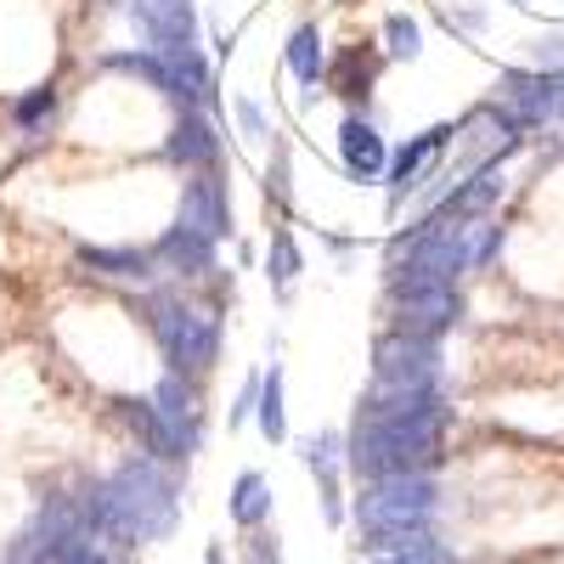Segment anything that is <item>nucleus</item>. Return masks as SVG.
<instances>
[{"instance_id":"nucleus-1","label":"nucleus","mask_w":564,"mask_h":564,"mask_svg":"<svg viewBox=\"0 0 564 564\" xmlns=\"http://www.w3.org/2000/svg\"><path fill=\"white\" fill-rule=\"evenodd\" d=\"M446 430H452L446 384H430V390L367 384L356 401V423L345 435V468L356 480L435 475V463L446 457Z\"/></svg>"},{"instance_id":"nucleus-2","label":"nucleus","mask_w":564,"mask_h":564,"mask_svg":"<svg viewBox=\"0 0 564 564\" xmlns=\"http://www.w3.org/2000/svg\"><path fill=\"white\" fill-rule=\"evenodd\" d=\"M435 513H441V486L435 475H384V480H361L350 497V520L367 553H395L423 536H435Z\"/></svg>"},{"instance_id":"nucleus-3","label":"nucleus","mask_w":564,"mask_h":564,"mask_svg":"<svg viewBox=\"0 0 564 564\" xmlns=\"http://www.w3.org/2000/svg\"><path fill=\"white\" fill-rule=\"evenodd\" d=\"M108 480V542H164L181 525V480L159 457H124Z\"/></svg>"},{"instance_id":"nucleus-4","label":"nucleus","mask_w":564,"mask_h":564,"mask_svg":"<svg viewBox=\"0 0 564 564\" xmlns=\"http://www.w3.org/2000/svg\"><path fill=\"white\" fill-rule=\"evenodd\" d=\"M148 316V334L164 356L170 372H186V379H204V372L220 361V339H226V322L215 305L204 300H186L181 282H153L135 305Z\"/></svg>"},{"instance_id":"nucleus-5","label":"nucleus","mask_w":564,"mask_h":564,"mask_svg":"<svg viewBox=\"0 0 564 564\" xmlns=\"http://www.w3.org/2000/svg\"><path fill=\"white\" fill-rule=\"evenodd\" d=\"M384 316L401 334H417V339H446L463 327L468 316V300L457 282H384Z\"/></svg>"},{"instance_id":"nucleus-6","label":"nucleus","mask_w":564,"mask_h":564,"mask_svg":"<svg viewBox=\"0 0 564 564\" xmlns=\"http://www.w3.org/2000/svg\"><path fill=\"white\" fill-rule=\"evenodd\" d=\"M372 384H384V390L446 384V350H441V339H417V334H401V327H384V334L372 339Z\"/></svg>"},{"instance_id":"nucleus-7","label":"nucleus","mask_w":564,"mask_h":564,"mask_svg":"<svg viewBox=\"0 0 564 564\" xmlns=\"http://www.w3.org/2000/svg\"><path fill=\"white\" fill-rule=\"evenodd\" d=\"M457 148V124H430V130H417L406 135L401 148H390V164H384V186H390V209H401L423 181H430L441 170V159Z\"/></svg>"},{"instance_id":"nucleus-8","label":"nucleus","mask_w":564,"mask_h":564,"mask_svg":"<svg viewBox=\"0 0 564 564\" xmlns=\"http://www.w3.org/2000/svg\"><path fill=\"white\" fill-rule=\"evenodd\" d=\"M175 226L204 231L209 243L231 238L238 231V215H231V175L226 170H193L175 193Z\"/></svg>"},{"instance_id":"nucleus-9","label":"nucleus","mask_w":564,"mask_h":564,"mask_svg":"<svg viewBox=\"0 0 564 564\" xmlns=\"http://www.w3.org/2000/svg\"><path fill=\"white\" fill-rule=\"evenodd\" d=\"M113 7L135 23L141 45H153V52H170V45H198V34H204L198 0H113Z\"/></svg>"},{"instance_id":"nucleus-10","label":"nucleus","mask_w":564,"mask_h":564,"mask_svg":"<svg viewBox=\"0 0 564 564\" xmlns=\"http://www.w3.org/2000/svg\"><path fill=\"white\" fill-rule=\"evenodd\" d=\"M220 159H226V130H220V119L215 113H175L170 119V130H164V164L170 170H220Z\"/></svg>"},{"instance_id":"nucleus-11","label":"nucleus","mask_w":564,"mask_h":564,"mask_svg":"<svg viewBox=\"0 0 564 564\" xmlns=\"http://www.w3.org/2000/svg\"><path fill=\"white\" fill-rule=\"evenodd\" d=\"M334 148H339V170L356 181V186H379L384 181V164H390V141L384 130L372 124L361 108H350L334 130Z\"/></svg>"},{"instance_id":"nucleus-12","label":"nucleus","mask_w":564,"mask_h":564,"mask_svg":"<svg viewBox=\"0 0 564 564\" xmlns=\"http://www.w3.org/2000/svg\"><path fill=\"white\" fill-rule=\"evenodd\" d=\"M153 265L170 282H198V276H215L220 271V243H209L204 231H193V226H175L170 220L159 238H153Z\"/></svg>"},{"instance_id":"nucleus-13","label":"nucleus","mask_w":564,"mask_h":564,"mask_svg":"<svg viewBox=\"0 0 564 564\" xmlns=\"http://www.w3.org/2000/svg\"><path fill=\"white\" fill-rule=\"evenodd\" d=\"M119 406V417L130 423V435L141 441V452H148V457H159V463H186V457H193V446H186V435L175 430V423L153 406V395H119L113 401Z\"/></svg>"},{"instance_id":"nucleus-14","label":"nucleus","mask_w":564,"mask_h":564,"mask_svg":"<svg viewBox=\"0 0 564 564\" xmlns=\"http://www.w3.org/2000/svg\"><path fill=\"white\" fill-rule=\"evenodd\" d=\"M300 457L305 468L316 475V491H322V513H327V525H345V491H339V475H345V435L339 430H316L300 441Z\"/></svg>"},{"instance_id":"nucleus-15","label":"nucleus","mask_w":564,"mask_h":564,"mask_svg":"<svg viewBox=\"0 0 564 564\" xmlns=\"http://www.w3.org/2000/svg\"><path fill=\"white\" fill-rule=\"evenodd\" d=\"M74 260L90 276H108V282H135V289H153L159 282L153 249H141V243H79Z\"/></svg>"},{"instance_id":"nucleus-16","label":"nucleus","mask_w":564,"mask_h":564,"mask_svg":"<svg viewBox=\"0 0 564 564\" xmlns=\"http://www.w3.org/2000/svg\"><path fill=\"white\" fill-rule=\"evenodd\" d=\"M148 395H153V406H159V412L175 423V430L186 435V446L198 452V446H204V406H198V379H186V372H170V367H164V372H159V384H153Z\"/></svg>"},{"instance_id":"nucleus-17","label":"nucleus","mask_w":564,"mask_h":564,"mask_svg":"<svg viewBox=\"0 0 564 564\" xmlns=\"http://www.w3.org/2000/svg\"><path fill=\"white\" fill-rule=\"evenodd\" d=\"M271 508H276L271 480L260 475V468H243V475L231 480V497H226L231 525H238V531H265V525H271Z\"/></svg>"},{"instance_id":"nucleus-18","label":"nucleus","mask_w":564,"mask_h":564,"mask_svg":"<svg viewBox=\"0 0 564 564\" xmlns=\"http://www.w3.org/2000/svg\"><path fill=\"white\" fill-rule=\"evenodd\" d=\"M282 68H289L300 85H311V90L327 79V34H322V23H300L289 34V45H282Z\"/></svg>"},{"instance_id":"nucleus-19","label":"nucleus","mask_w":564,"mask_h":564,"mask_svg":"<svg viewBox=\"0 0 564 564\" xmlns=\"http://www.w3.org/2000/svg\"><path fill=\"white\" fill-rule=\"evenodd\" d=\"M57 102H63V90H57L52 79H40V85H29V90H12L7 119H12L18 135H45V130H52V119H57Z\"/></svg>"},{"instance_id":"nucleus-20","label":"nucleus","mask_w":564,"mask_h":564,"mask_svg":"<svg viewBox=\"0 0 564 564\" xmlns=\"http://www.w3.org/2000/svg\"><path fill=\"white\" fill-rule=\"evenodd\" d=\"M300 271H305V254H300L294 226H271V238H265V282H271V294L289 300L294 282H300Z\"/></svg>"},{"instance_id":"nucleus-21","label":"nucleus","mask_w":564,"mask_h":564,"mask_svg":"<svg viewBox=\"0 0 564 564\" xmlns=\"http://www.w3.org/2000/svg\"><path fill=\"white\" fill-rule=\"evenodd\" d=\"M254 423H260V435L271 441V446H282L289 441V406H282V367L271 361L265 372H260V401H254Z\"/></svg>"},{"instance_id":"nucleus-22","label":"nucleus","mask_w":564,"mask_h":564,"mask_svg":"<svg viewBox=\"0 0 564 564\" xmlns=\"http://www.w3.org/2000/svg\"><path fill=\"white\" fill-rule=\"evenodd\" d=\"M384 57L390 63H417L423 57V23L412 12H390L384 18Z\"/></svg>"},{"instance_id":"nucleus-23","label":"nucleus","mask_w":564,"mask_h":564,"mask_svg":"<svg viewBox=\"0 0 564 564\" xmlns=\"http://www.w3.org/2000/svg\"><path fill=\"white\" fill-rule=\"evenodd\" d=\"M367 564H457V553H452L441 536H423V542L395 547V553H372Z\"/></svg>"},{"instance_id":"nucleus-24","label":"nucleus","mask_w":564,"mask_h":564,"mask_svg":"<svg viewBox=\"0 0 564 564\" xmlns=\"http://www.w3.org/2000/svg\"><path fill=\"white\" fill-rule=\"evenodd\" d=\"M531 68H542V74H564V29H542L531 45Z\"/></svg>"},{"instance_id":"nucleus-25","label":"nucleus","mask_w":564,"mask_h":564,"mask_svg":"<svg viewBox=\"0 0 564 564\" xmlns=\"http://www.w3.org/2000/svg\"><path fill=\"white\" fill-rule=\"evenodd\" d=\"M441 12H446V29H463V34H480L486 18H491V12H486V0H446Z\"/></svg>"},{"instance_id":"nucleus-26","label":"nucleus","mask_w":564,"mask_h":564,"mask_svg":"<svg viewBox=\"0 0 564 564\" xmlns=\"http://www.w3.org/2000/svg\"><path fill=\"white\" fill-rule=\"evenodd\" d=\"M265 198H276V209H289L294 198V181H289V148H276L265 164Z\"/></svg>"},{"instance_id":"nucleus-27","label":"nucleus","mask_w":564,"mask_h":564,"mask_svg":"<svg viewBox=\"0 0 564 564\" xmlns=\"http://www.w3.org/2000/svg\"><path fill=\"white\" fill-rule=\"evenodd\" d=\"M52 564H113V558H108V547H102L97 536H74V542H68V547H63Z\"/></svg>"},{"instance_id":"nucleus-28","label":"nucleus","mask_w":564,"mask_h":564,"mask_svg":"<svg viewBox=\"0 0 564 564\" xmlns=\"http://www.w3.org/2000/svg\"><path fill=\"white\" fill-rule=\"evenodd\" d=\"M254 401H260V372H249L243 390H238V406L226 412V430H243V423L254 417Z\"/></svg>"},{"instance_id":"nucleus-29","label":"nucleus","mask_w":564,"mask_h":564,"mask_svg":"<svg viewBox=\"0 0 564 564\" xmlns=\"http://www.w3.org/2000/svg\"><path fill=\"white\" fill-rule=\"evenodd\" d=\"M231 108H238V124H243V135H249V141H271V124H265V113H260V102H254V97H238Z\"/></svg>"},{"instance_id":"nucleus-30","label":"nucleus","mask_w":564,"mask_h":564,"mask_svg":"<svg viewBox=\"0 0 564 564\" xmlns=\"http://www.w3.org/2000/svg\"><path fill=\"white\" fill-rule=\"evenodd\" d=\"M249 558H254V564H282V553H276V536L254 531V542H249Z\"/></svg>"},{"instance_id":"nucleus-31","label":"nucleus","mask_w":564,"mask_h":564,"mask_svg":"<svg viewBox=\"0 0 564 564\" xmlns=\"http://www.w3.org/2000/svg\"><path fill=\"white\" fill-rule=\"evenodd\" d=\"M204 564H226V553H220V542H215V547L204 553Z\"/></svg>"}]
</instances>
